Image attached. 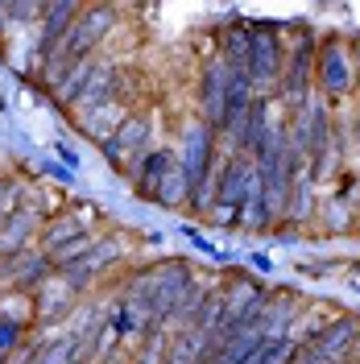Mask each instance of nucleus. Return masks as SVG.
<instances>
[{
    "instance_id": "f257e3e1",
    "label": "nucleus",
    "mask_w": 360,
    "mask_h": 364,
    "mask_svg": "<svg viewBox=\"0 0 360 364\" xmlns=\"http://www.w3.org/2000/svg\"><path fill=\"white\" fill-rule=\"evenodd\" d=\"M182 186L199 199V182H203V170H207V129L195 124V129H186V141H182Z\"/></svg>"
},
{
    "instance_id": "f03ea898",
    "label": "nucleus",
    "mask_w": 360,
    "mask_h": 364,
    "mask_svg": "<svg viewBox=\"0 0 360 364\" xmlns=\"http://www.w3.org/2000/svg\"><path fill=\"white\" fill-rule=\"evenodd\" d=\"M108 17H112V13L104 9V13H91L83 25H75V29H70V38L63 42V50L54 54V63H58V67H63V63H67V67H75V58H83L91 46L100 42V33H104V21H108Z\"/></svg>"
},
{
    "instance_id": "7ed1b4c3",
    "label": "nucleus",
    "mask_w": 360,
    "mask_h": 364,
    "mask_svg": "<svg viewBox=\"0 0 360 364\" xmlns=\"http://www.w3.org/2000/svg\"><path fill=\"white\" fill-rule=\"evenodd\" d=\"M145 133H149V129H145L141 120H129V124H120V133L104 141L108 158H112V161H125V158H133V154H141V145H145Z\"/></svg>"
},
{
    "instance_id": "20e7f679",
    "label": "nucleus",
    "mask_w": 360,
    "mask_h": 364,
    "mask_svg": "<svg viewBox=\"0 0 360 364\" xmlns=\"http://www.w3.org/2000/svg\"><path fill=\"white\" fill-rule=\"evenodd\" d=\"M112 87H116V70L112 67H100V70H91V79H88V87L79 91V104L83 108H95V104H108L112 100Z\"/></svg>"
},
{
    "instance_id": "39448f33",
    "label": "nucleus",
    "mask_w": 360,
    "mask_h": 364,
    "mask_svg": "<svg viewBox=\"0 0 360 364\" xmlns=\"http://www.w3.org/2000/svg\"><path fill=\"white\" fill-rule=\"evenodd\" d=\"M70 302V282L67 277H58V282H46L42 286V298H38V315L42 318H54L63 306Z\"/></svg>"
},
{
    "instance_id": "423d86ee",
    "label": "nucleus",
    "mask_w": 360,
    "mask_h": 364,
    "mask_svg": "<svg viewBox=\"0 0 360 364\" xmlns=\"http://www.w3.org/2000/svg\"><path fill=\"white\" fill-rule=\"evenodd\" d=\"M29 232H33V215L29 211H17L9 224H4V232H0V252H17L29 240Z\"/></svg>"
},
{
    "instance_id": "0eeeda50",
    "label": "nucleus",
    "mask_w": 360,
    "mask_h": 364,
    "mask_svg": "<svg viewBox=\"0 0 360 364\" xmlns=\"http://www.w3.org/2000/svg\"><path fill=\"white\" fill-rule=\"evenodd\" d=\"M79 236H83V228H79V224H75V220L67 215V220H58V224H54V228H50V232L42 236V249L50 252V257H54V252L63 249V245L79 240Z\"/></svg>"
},
{
    "instance_id": "6e6552de",
    "label": "nucleus",
    "mask_w": 360,
    "mask_h": 364,
    "mask_svg": "<svg viewBox=\"0 0 360 364\" xmlns=\"http://www.w3.org/2000/svg\"><path fill=\"white\" fill-rule=\"evenodd\" d=\"M91 70H95V67H91L88 58H83V63H75L67 79H58V100H79V91L88 87Z\"/></svg>"
},
{
    "instance_id": "1a4fd4ad",
    "label": "nucleus",
    "mask_w": 360,
    "mask_h": 364,
    "mask_svg": "<svg viewBox=\"0 0 360 364\" xmlns=\"http://www.w3.org/2000/svg\"><path fill=\"white\" fill-rule=\"evenodd\" d=\"M75 360H79V340H75V336H67V340H54V343H50L38 364H75Z\"/></svg>"
}]
</instances>
